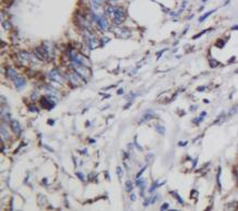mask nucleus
<instances>
[{
	"mask_svg": "<svg viewBox=\"0 0 238 211\" xmlns=\"http://www.w3.org/2000/svg\"><path fill=\"white\" fill-rule=\"evenodd\" d=\"M172 194H173L174 196H175V197H176V198L178 199V201H179V203H181V205H184V200H182V199L180 198V197H179V195H178V194H176L175 191H172Z\"/></svg>",
	"mask_w": 238,
	"mask_h": 211,
	"instance_id": "obj_17",
	"label": "nucleus"
},
{
	"mask_svg": "<svg viewBox=\"0 0 238 211\" xmlns=\"http://www.w3.org/2000/svg\"><path fill=\"white\" fill-rule=\"evenodd\" d=\"M96 22L100 24V26L103 29V30H108V22H107V19L103 17H95Z\"/></svg>",
	"mask_w": 238,
	"mask_h": 211,
	"instance_id": "obj_4",
	"label": "nucleus"
},
{
	"mask_svg": "<svg viewBox=\"0 0 238 211\" xmlns=\"http://www.w3.org/2000/svg\"><path fill=\"white\" fill-rule=\"evenodd\" d=\"M49 77H50V79H52V80H54V81L62 82V77H61L60 73L58 72V70H56V69L52 70V71L49 72Z\"/></svg>",
	"mask_w": 238,
	"mask_h": 211,
	"instance_id": "obj_5",
	"label": "nucleus"
},
{
	"mask_svg": "<svg viewBox=\"0 0 238 211\" xmlns=\"http://www.w3.org/2000/svg\"><path fill=\"white\" fill-rule=\"evenodd\" d=\"M145 168H147V166H144V168H143L142 170H141V171H140V172L138 173V175H137V177H138V178H139L140 176H141V175H142V173L144 172V171H145Z\"/></svg>",
	"mask_w": 238,
	"mask_h": 211,
	"instance_id": "obj_19",
	"label": "nucleus"
},
{
	"mask_svg": "<svg viewBox=\"0 0 238 211\" xmlns=\"http://www.w3.org/2000/svg\"><path fill=\"white\" fill-rule=\"evenodd\" d=\"M137 186L140 187V189H141L140 195L143 196V195H144V189H145V187H147V182H145V179H144V178H142V179H138V181H137Z\"/></svg>",
	"mask_w": 238,
	"mask_h": 211,
	"instance_id": "obj_8",
	"label": "nucleus"
},
{
	"mask_svg": "<svg viewBox=\"0 0 238 211\" xmlns=\"http://www.w3.org/2000/svg\"><path fill=\"white\" fill-rule=\"evenodd\" d=\"M8 74H9V77L11 78V79H14V78H17V72L14 71L13 69H11V68H9L8 69Z\"/></svg>",
	"mask_w": 238,
	"mask_h": 211,
	"instance_id": "obj_12",
	"label": "nucleus"
},
{
	"mask_svg": "<svg viewBox=\"0 0 238 211\" xmlns=\"http://www.w3.org/2000/svg\"><path fill=\"white\" fill-rule=\"evenodd\" d=\"M11 128H12V130L17 135L21 134V126H20V123H19V121H11Z\"/></svg>",
	"mask_w": 238,
	"mask_h": 211,
	"instance_id": "obj_7",
	"label": "nucleus"
},
{
	"mask_svg": "<svg viewBox=\"0 0 238 211\" xmlns=\"http://www.w3.org/2000/svg\"><path fill=\"white\" fill-rule=\"evenodd\" d=\"M135 198H137V197H135V195H134V193H133V194L130 195V199H131L132 201H134V200H135Z\"/></svg>",
	"mask_w": 238,
	"mask_h": 211,
	"instance_id": "obj_21",
	"label": "nucleus"
},
{
	"mask_svg": "<svg viewBox=\"0 0 238 211\" xmlns=\"http://www.w3.org/2000/svg\"><path fill=\"white\" fill-rule=\"evenodd\" d=\"M84 34H85V37H87V45L90 46V48L93 49V48L97 47L98 42H97V39H95V36H94L93 34H91L89 31H85Z\"/></svg>",
	"mask_w": 238,
	"mask_h": 211,
	"instance_id": "obj_2",
	"label": "nucleus"
},
{
	"mask_svg": "<svg viewBox=\"0 0 238 211\" xmlns=\"http://www.w3.org/2000/svg\"><path fill=\"white\" fill-rule=\"evenodd\" d=\"M160 185H161V184H158V182H154V183H153V185H152L151 187H150V189H149V190H150V193L152 194V193H153V191H154V190H155Z\"/></svg>",
	"mask_w": 238,
	"mask_h": 211,
	"instance_id": "obj_14",
	"label": "nucleus"
},
{
	"mask_svg": "<svg viewBox=\"0 0 238 211\" xmlns=\"http://www.w3.org/2000/svg\"><path fill=\"white\" fill-rule=\"evenodd\" d=\"M154 114L153 113H145L144 115H143V117L141 118V123H144V121H151L152 118H154Z\"/></svg>",
	"mask_w": 238,
	"mask_h": 211,
	"instance_id": "obj_9",
	"label": "nucleus"
},
{
	"mask_svg": "<svg viewBox=\"0 0 238 211\" xmlns=\"http://www.w3.org/2000/svg\"><path fill=\"white\" fill-rule=\"evenodd\" d=\"M125 186H126V190H127L128 193H130L131 190L133 189V184H132V183H131L130 181L127 182V183L125 184Z\"/></svg>",
	"mask_w": 238,
	"mask_h": 211,
	"instance_id": "obj_11",
	"label": "nucleus"
},
{
	"mask_svg": "<svg viewBox=\"0 0 238 211\" xmlns=\"http://www.w3.org/2000/svg\"><path fill=\"white\" fill-rule=\"evenodd\" d=\"M106 12L108 13L110 17L114 19V21L116 24H120L125 20V12L121 8H117V7H107L106 8Z\"/></svg>",
	"mask_w": 238,
	"mask_h": 211,
	"instance_id": "obj_1",
	"label": "nucleus"
},
{
	"mask_svg": "<svg viewBox=\"0 0 238 211\" xmlns=\"http://www.w3.org/2000/svg\"><path fill=\"white\" fill-rule=\"evenodd\" d=\"M12 81H13V83L15 84V86H17V89H22L23 86H25V80H24V79H22V78H20V77L14 78Z\"/></svg>",
	"mask_w": 238,
	"mask_h": 211,
	"instance_id": "obj_6",
	"label": "nucleus"
},
{
	"mask_svg": "<svg viewBox=\"0 0 238 211\" xmlns=\"http://www.w3.org/2000/svg\"><path fill=\"white\" fill-rule=\"evenodd\" d=\"M77 175H78V176H79V178H81L82 181H84V177H83V174H81V173H78Z\"/></svg>",
	"mask_w": 238,
	"mask_h": 211,
	"instance_id": "obj_22",
	"label": "nucleus"
},
{
	"mask_svg": "<svg viewBox=\"0 0 238 211\" xmlns=\"http://www.w3.org/2000/svg\"><path fill=\"white\" fill-rule=\"evenodd\" d=\"M117 173H118V176H119V178H121V176H122V172H121V168H117Z\"/></svg>",
	"mask_w": 238,
	"mask_h": 211,
	"instance_id": "obj_20",
	"label": "nucleus"
},
{
	"mask_svg": "<svg viewBox=\"0 0 238 211\" xmlns=\"http://www.w3.org/2000/svg\"><path fill=\"white\" fill-rule=\"evenodd\" d=\"M212 12H214V10H213V11H210V12H207L205 14H204V15H202V17L200 18V22H202L203 20H205V19H207V18H208L210 14H212Z\"/></svg>",
	"mask_w": 238,
	"mask_h": 211,
	"instance_id": "obj_16",
	"label": "nucleus"
},
{
	"mask_svg": "<svg viewBox=\"0 0 238 211\" xmlns=\"http://www.w3.org/2000/svg\"><path fill=\"white\" fill-rule=\"evenodd\" d=\"M70 77V81H71V83H72V86H80L81 83H82V81H81V79H83L80 74H78V73L74 71L73 73H71L69 76Z\"/></svg>",
	"mask_w": 238,
	"mask_h": 211,
	"instance_id": "obj_3",
	"label": "nucleus"
},
{
	"mask_svg": "<svg viewBox=\"0 0 238 211\" xmlns=\"http://www.w3.org/2000/svg\"><path fill=\"white\" fill-rule=\"evenodd\" d=\"M155 128H156V131L158 132V134H161V135H164L165 134V127L164 126H162V125H157L155 126Z\"/></svg>",
	"mask_w": 238,
	"mask_h": 211,
	"instance_id": "obj_10",
	"label": "nucleus"
},
{
	"mask_svg": "<svg viewBox=\"0 0 238 211\" xmlns=\"http://www.w3.org/2000/svg\"><path fill=\"white\" fill-rule=\"evenodd\" d=\"M1 137H2L3 139H8L9 138L8 131H7V129H6L4 127H1Z\"/></svg>",
	"mask_w": 238,
	"mask_h": 211,
	"instance_id": "obj_13",
	"label": "nucleus"
},
{
	"mask_svg": "<svg viewBox=\"0 0 238 211\" xmlns=\"http://www.w3.org/2000/svg\"><path fill=\"white\" fill-rule=\"evenodd\" d=\"M205 116H207V113H205V112L201 113V116H200L199 118H197V119H195V121H193V123H197V124H199L200 121H202V119H203V118H204Z\"/></svg>",
	"mask_w": 238,
	"mask_h": 211,
	"instance_id": "obj_15",
	"label": "nucleus"
},
{
	"mask_svg": "<svg viewBox=\"0 0 238 211\" xmlns=\"http://www.w3.org/2000/svg\"><path fill=\"white\" fill-rule=\"evenodd\" d=\"M169 208V205L168 203H164L162 207H161V210H165V209H168Z\"/></svg>",
	"mask_w": 238,
	"mask_h": 211,
	"instance_id": "obj_18",
	"label": "nucleus"
}]
</instances>
